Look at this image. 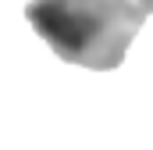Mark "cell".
<instances>
[{"mask_svg": "<svg viewBox=\"0 0 153 150\" xmlns=\"http://www.w3.org/2000/svg\"><path fill=\"white\" fill-rule=\"evenodd\" d=\"M25 18L61 61L93 72L117 68L143 29V22L114 11L103 0H32Z\"/></svg>", "mask_w": 153, "mask_h": 150, "instance_id": "6da1fadb", "label": "cell"}, {"mask_svg": "<svg viewBox=\"0 0 153 150\" xmlns=\"http://www.w3.org/2000/svg\"><path fill=\"white\" fill-rule=\"evenodd\" d=\"M111 7H117L121 14H128V18H135V22H146L153 14V0H107Z\"/></svg>", "mask_w": 153, "mask_h": 150, "instance_id": "7a4b0ae2", "label": "cell"}]
</instances>
